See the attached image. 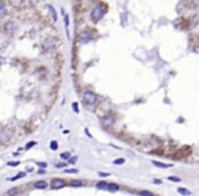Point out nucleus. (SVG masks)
<instances>
[{
  "mask_svg": "<svg viewBox=\"0 0 199 196\" xmlns=\"http://www.w3.org/2000/svg\"><path fill=\"white\" fill-rule=\"evenodd\" d=\"M96 100H98V96L93 92H91V91H85L83 93V102L87 106H93V104L96 103Z\"/></svg>",
  "mask_w": 199,
  "mask_h": 196,
  "instance_id": "f257e3e1",
  "label": "nucleus"
},
{
  "mask_svg": "<svg viewBox=\"0 0 199 196\" xmlns=\"http://www.w3.org/2000/svg\"><path fill=\"white\" fill-rule=\"evenodd\" d=\"M103 15H104V10H103L100 6L93 7L92 11H91V18H92V20H95V22H98V20L102 19Z\"/></svg>",
  "mask_w": 199,
  "mask_h": 196,
  "instance_id": "f03ea898",
  "label": "nucleus"
},
{
  "mask_svg": "<svg viewBox=\"0 0 199 196\" xmlns=\"http://www.w3.org/2000/svg\"><path fill=\"white\" fill-rule=\"evenodd\" d=\"M65 187V181L61 180V179H54V180H51V184H50V188L51 190H61Z\"/></svg>",
  "mask_w": 199,
  "mask_h": 196,
  "instance_id": "7ed1b4c3",
  "label": "nucleus"
},
{
  "mask_svg": "<svg viewBox=\"0 0 199 196\" xmlns=\"http://www.w3.org/2000/svg\"><path fill=\"white\" fill-rule=\"evenodd\" d=\"M102 125L104 126V127H111V126L114 125V118H112L111 115H104L102 119Z\"/></svg>",
  "mask_w": 199,
  "mask_h": 196,
  "instance_id": "20e7f679",
  "label": "nucleus"
},
{
  "mask_svg": "<svg viewBox=\"0 0 199 196\" xmlns=\"http://www.w3.org/2000/svg\"><path fill=\"white\" fill-rule=\"evenodd\" d=\"M11 135H12V130L3 129L1 131H0V139H3V141H6V139H10Z\"/></svg>",
  "mask_w": 199,
  "mask_h": 196,
  "instance_id": "39448f33",
  "label": "nucleus"
},
{
  "mask_svg": "<svg viewBox=\"0 0 199 196\" xmlns=\"http://www.w3.org/2000/svg\"><path fill=\"white\" fill-rule=\"evenodd\" d=\"M34 187H35L37 190H45L46 187H48V183H46V181H37V183L34 184Z\"/></svg>",
  "mask_w": 199,
  "mask_h": 196,
  "instance_id": "423d86ee",
  "label": "nucleus"
},
{
  "mask_svg": "<svg viewBox=\"0 0 199 196\" xmlns=\"http://www.w3.org/2000/svg\"><path fill=\"white\" fill-rule=\"evenodd\" d=\"M118 190H119V187L117 185V184H109V187H107V191H109V192H117Z\"/></svg>",
  "mask_w": 199,
  "mask_h": 196,
  "instance_id": "0eeeda50",
  "label": "nucleus"
},
{
  "mask_svg": "<svg viewBox=\"0 0 199 196\" xmlns=\"http://www.w3.org/2000/svg\"><path fill=\"white\" fill-rule=\"evenodd\" d=\"M152 164H153L154 166H157V168H171L172 166L171 164H161V162H157V161H153Z\"/></svg>",
  "mask_w": 199,
  "mask_h": 196,
  "instance_id": "6e6552de",
  "label": "nucleus"
},
{
  "mask_svg": "<svg viewBox=\"0 0 199 196\" xmlns=\"http://www.w3.org/2000/svg\"><path fill=\"white\" fill-rule=\"evenodd\" d=\"M6 12H7V7H6V4L0 1V18L6 15Z\"/></svg>",
  "mask_w": 199,
  "mask_h": 196,
  "instance_id": "1a4fd4ad",
  "label": "nucleus"
},
{
  "mask_svg": "<svg viewBox=\"0 0 199 196\" xmlns=\"http://www.w3.org/2000/svg\"><path fill=\"white\" fill-rule=\"evenodd\" d=\"M107 187H109V184H107L106 181H100V183L96 184V188H98V190H107Z\"/></svg>",
  "mask_w": 199,
  "mask_h": 196,
  "instance_id": "9d476101",
  "label": "nucleus"
},
{
  "mask_svg": "<svg viewBox=\"0 0 199 196\" xmlns=\"http://www.w3.org/2000/svg\"><path fill=\"white\" fill-rule=\"evenodd\" d=\"M48 8H49V11H50V14H51V16H53V20H57V15H56V11H54V8L51 6H48Z\"/></svg>",
  "mask_w": 199,
  "mask_h": 196,
  "instance_id": "9b49d317",
  "label": "nucleus"
},
{
  "mask_svg": "<svg viewBox=\"0 0 199 196\" xmlns=\"http://www.w3.org/2000/svg\"><path fill=\"white\" fill-rule=\"evenodd\" d=\"M69 185H71V187H81V185H83V183H81L80 180H73V181L69 183Z\"/></svg>",
  "mask_w": 199,
  "mask_h": 196,
  "instance_id": "f8f14e48",
  "label": "nucleus"
},
{
  "mask_svg": "<svg viewBox=\"0 0 199 196\" xmlns=\"http://www.w3.org/2000/svg\"><path fill=\"white\" fill-rule=\"evenodd\" d=\"M177 192H179L180 195H191V192H190L188 190H186V188H179Z\"/></svg>",
  "mask_w": 199,
  "mask_h": 196,
  "instance_id": "ddd939ff",
  "label": "nucleus"
},
{
  "mask_svg": "<svg viewBox=\"0 0 199 196\" xmlns=\"http://www.w3.org/2000/svg\"><path fill=\"white\" fill-rule=\"evenodd\" d=\"M50 149H51V150H57V149H58V143H57V142L51 141L50 142Z\"/></svg>",
  "mask_w": 199,
  "mask_h": 196,
  "instance_id": "4468645a",
  "label": "nucleus"
},
{
  "mask_svg": "<svg viewBox=\"0 0 199 196\" xmlns=\"http://www.w3.org/2000/svg\"><path fill=\"white\" fill-rule=\"evenodd\" d=\"M114 164H115V165H122V164H125V158H117V160L114 161Z\"/></svg>",
  "mask_w": 199,
  "mask_h": 196,
  "instance_id": "2eb2a0df",
  "label": "nucleus"
},
{
  "mask_svg": "<svg viewBox=\"0 0 199 196\" xmlns=\"http://www.w3.org/2000/svg\"><path fill=\"white\" fill-rule=\"evenodd\" d=\"M25 176V173H19V174H16V176H14V177H11V179H8V180H11V181H14V180H18V179H20V177H23Z\"/></svg>",
  "mask_w": 199,
  "mask_h": 196,
  "instance_id": "dca6fc26",
  "label": "nucleus"
},
{
  "mask_svg": "<svg viewBox=\"0 0 199 196\" xmlns=\"http://www.w3.org/2000/svg\"><path fill=\"white\" fill-rule=\"evenodd\" d=\"M61 158H62V160H69V158H71V154H69L68 151H65V153H62V154H61Z\"/></svg>",
  "mask_w": 199,
  "mask_h": 196,
  "instance_id": "f3484780",
  "label": "nucleus"
},
{
  "mask_svg": "<svg viewBox=\"0 0 199 196\" xmlns=\"http://www.w3.org/2000/svg\"><path fill=\"white\" fill-rule=\"evenodd\" d=\"M168 180L175 181V183H179V181H180V179H179V177H175V176H169V177H168Z\"/></svg>",
  "mask_w": 199,
  "mask_h": 196,
  "instance_id": "a211bd4d",
  "label": "nucleus"
},
{
  "mask_svg": "<svg viewBox=\"0 0 199 196\" xmlns=\"http://www.w3.org/2000/svg\"><path fill=\"white\" fill-rule=\"evenodd\" d=\"M15 193H18V190H16V188H12V190L7 191V195H15Z\"/></svg>",
  "mask_w": 199,
  "mask_h": 196,
  "instance_id": "6ab92c4d",
  "label": "nucleus"
},
{
  "mask_svg": "<svg viewBox=\"0 0 199 196\" xmlns=\"http://www.w3.org/2000/svg\"><path fill=\"white\" fill-rule=\"evenodd\" d=\"M76 161H77V157H76V156H73V157H71L69 160H68V162H69V164H75Z\"/></svg>",
  "mask_w": 199,
  "mask_h": 196,
  "instance_id": "aec40b11",
  "label": "nucleus"
},
{
  "mask_svg": "<svg viewBox=\"0 0 199 196\" xmlns=\"http://www.w3.org/2000/svg\"><path fill=\"white\" fill-rule=\"evenodd\" d=\"M64 172H65V173H77L79 170L75 169V168H73V169H67V170H64Z\"/></svg>",
  "mask_w": 199,
  "mask_h": 196,
  "instance_id": "412c9836",
  "label": "nucleus"
},
{
  "mask_svg": "<svg viewBox=\"0 0 199 196\" xmlns=\"http://www.w3.org/2000/svg\"><path fill=\"white\" fill-rule=\"evenodd\" d=\"M140 195H142V196H153L151 192H148V191H142V192H140Z\"/></svg>",
  "mask_w": 199,
  "mask_h": 196,
  "instance_id": "4be33fe9",
  "label": "nucleus"
},
{
  "mask_svg": "<svg viewBox=\"0 0 199 196\" xmlns=\"http://www.w3.org/2000/svg\"><path fill=\"white\" fill-rule=\"evenodd\" d=\"M8 166H16V165H19V161H15V162H7Z\"/></svg>",
  "mask_w": 199,
  "mask_h": 196,
  "instance_id": "5701e85b",
  "label": "nucleus"
},
{
  "mask_svg": "<svg viewBox=\"0 0 199 196\" xmlns=\"http://www.w3.org/2000/svg\"><path fill=\"white\" fill-rule=\"evenodd\" d=\"M72 108H73V111H75V112H79V107H77V103H73V104H72Z\"/></svg>",
  "mask_w": 199,
  "mask_h": 196,
  "instance_id": "b1692460",
  "label": "nucleus"
},
{
  "mask_svg": "<svg viewBox=\"0 0 199 196\" xmlns=\"http://www.w3.org/2000/svg\"><path fill=\"white\" fill-rule=\"evenodd\" d=\"M34 145H35V142H29V143L26 145V149H27V150H29L30 148H33V146H34Z\"/></svg>",
  "mask_w": 199,
  "mask_h": 196,
  "instance_id": "393cba45",
  "label": "nucleus"
},
{
  "mask_svg": "<svg viewBox=\"0 0 199 196\" xmlns=\"http://www.w3.org/2000/svg\"><path fill=\"white\" fill-rule=\"evenodd\" d=\"M64 19H65V26L68 27V24H69V16H68V15H65V18H64Z\"/></svg>",
  "mask_w": 199,
  "mask_h": 196,
  "instance_id": "a878e982",
  "label": "nucleus"
},
{
  "mask_svg": "<svg viewBox=\"0 0 199 196\" xmlns=\"http://www.w3.org/2000/svg\"><path fill=\"white\" fill-rule=\"evenodd\" d=\"M37 165H38L39 168H46V164H45V162H37Z\"/></svg>",
  "mask_w": 199,
  "mask_h": 196,
  "instance_id": "bb28decb",
  "label": "nucleus"
},
{
  "mask_svg": "<svg viewBox=\"0 0 199 196\" xmlns=\"http://www.w3.org/2000/svg\"><path fill=\"white\" fill-rule=\"evenodd\" d=\"M99 176H100V177H107V176H109V173H103V172H99Z\"/></svg>",
  "mask_w": 199,
  "mask_h": 196,
  "instance_id": "cd10ccee",
  "label": "nucleus"
},
{
  "mask_svg": "<svg viewBox=\"0 0 199 196\" xmlns=\"http://www.w3.org/2000/svg\"><path fill=\"white\" fill-rule=\"evenodd\" d=\"M43 173H45V168H42V169L38 170V174H43Z\"/></svg>",
  "mask_w": 199,
  "mask_h": 196,
  "instance_id": "c85d7f7f",
  "label": "nucleus"
},
{
  "mask_svg": "<svg viewBox=\"0 0 199 196\" xmlns=\"http://www.w3.org/2000/svg\"><path fill=\"white\" fill-rule=\"evenodd\" d=\"M153 183H154V184H161V180H158V179H154Z\"/></svg>",
  "mask_w": 199,
  "mask_h": 196,
  "instance_id": "c756f323",
  "label": "nucleus"
},
{
  "mask_svg": "<svg viewBox=\"0 0 199 196\" xmlns=\"http://www.w3.org/2000/svg\"><path fill=\"white\" fill-rule=\"evenodd\" d=\"M56 166H57V168H64V166H65V164H57Z\"/></svg>",
  "mask_w": 199,
  "mask_h": 196,
  "instance_id": "7c9ffc66",
  "label": "nucleus"
}]
</instances>
